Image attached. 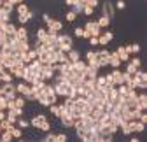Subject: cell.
Masks as SVG:
<instances>
[{"label": "cell", "mask_w": 147, "mask_h": 142, "mask_svg": "<svg viewBox=\"0 0 147 142\" xmlns=\"http://www.w3.org/2000/svg\"><path fill=\"white\" fill-rule=\"evenodd\" d=\"M58 46L63 53H68L74 47V39L68 33H58Z\"/></svg>", "instance_id": "cell-3"}, {"label": "cell", "mask_w": 147, "mask_h": 142, "mask_svg": "<svg viewBox=\"0 0 147 142\" xmlns=\"http://www.w3.org/2000/svg\"><path fill=\"white\" fill-rule=\"evenodd\" d=\"M124 72H128V74L133 76V74L137 72V67H135L133 63H130V62H126V70H124Z\"/></svg>", "instance_id": "cell-34"}, {"label": "cell", "mask_w": 147, "mask_h": 142, "mask_svg": "<svg viewBox=\"0 0 147 142\" xmlns=\"http://www.w3.org/2000/svg\"><path fill=\"white\" fill-rule=\"evenodd\" d=\"M14 35H16V39L20 41V42H30V41H28V30L25 28V25L18 26V28H16V33H14Z\"/></svg>", "instance_id": "cell-11"}, {"label": "cell", "mask_w": 147, "mask_h": 142, "mask_svg": "<svg viewBox=\"0 0 147 142\" xmlns=\"http://www.w3.org/2000/svg\"><path fill=\"white\" fill-rule=\"evenodd\" d=\"M0 140H2V142H11L12 140V133L9 130H2V133H0Z\"/></svg>", "instance_id": "cell-28"}, {"label": "cell", "mask_w": 147, "mask_h": 142, "mask_svg": "<svg viewBox=\"0 0 147 142\" xmlns=\"http://www.w3.org/2000/svg\"><path fill=\"white\" fill-rule=\"evenodd\" d=\"M53 77H54V70H53L51 63H40V74H39V79L49 82V81H53Z\"/></svg>", "instance_id": "cell-5"}, {"label": "cell", "mask_w": 147, "mask_h": 142, "mask_svg": "<svg viewBox=\"0 0 147 142\" xmlns=\"http://www.w3.org/2000/svg\"><path fill=\"white\" fill-rule=\"evenodd\" d=\"M110 21H112V20H110V18H109V16H105V14H102V16L98 18V21H96V23H98V25H100V28L103 30V28H107V26L110 25Z\"/></svg>", "instance_id": "cell-21"}, {"label": "cell", "mask_w": 147, "mask_h": 142, "mask_svg": "<svg viewBox=\"0 0 147 142\" xmlns=\"http://www.w3.org/2000/svg\"><path fill=\"white\" fill-rule=\"evenodd\" d=\"M121 60H119V56H117V53L116 51H112L110 53V56H109V67H112V68H119L121 67Z\"/></svg>", "instance_id": "cell-15"}, {"label": "cell", "mask_w": 147, "mask_h": 142, "mask_svg": "<svg viewBox=\"0 0 147 142\" xmlns=\"http://www.w3.org/2000/svg\"><path fill=\"white\" fill-rule=\"evenodd\" d=\"M16 28H18V26H16L14 23H11V21H9V23H5V25H4V28H2V30H4L7 35H14V33H16Z\"/></svg>", "instance_id": "cell-24"}, {"label": "cell", "mask_w": 147, "mask_h": 142, "mask_svg": "<svg viewBox=\"0 0 147 142\" xmlns=\"http://www.w3.org/2000/svg\"><path fill=\"white\" fill-rule=\"evenodd\" d=\"M25 68H26V65H25L23 62H16V63L9 68V72H11L12 77H16V79H23V76H25Z\"/></svg>", "instance_id": "cell-6"}, {"label": "cell", "mask_w": 147, "mask_h": 142, "mask_svg": "<svg viewBox=\"0 0 147 142\" xmlns=\"http://www.w3.org/2000/svg\"><path fill=\"white\" fill-rule=\"evenodd\" d=\"M0 111H5V109H4V107H2V105H0Z\"/></svg>", "instance_id": "cell-48"}, {"label": "cell", "mask_w": 147, "mask_h": 142, "mask_svg": "<svg viewBox=\"0 0 147 142\" xmlns=\"http://www.w3.org/2000/svg\"><path fill=\"white\" fill-rule=\"evenodd\" d=\"M133 86L135 90H145L147 88V74L142 68H137V72L133 74Z\"/></svg>", "instance_id": "cell-2"}, {"label": "cell", "mask_w": 147, "mask_h": 142, "mask_svg": "<svg viewBox=\"0 0 147 142\" xmlns=\"http://www.w3.org/2000/svg\"><path fill=\"white\" fill-rule=\"evenodd\" d=\"M67 140H68L67 133H56V142H67Z\"/></svg>", "instance_id": "cell-39"}, {"label": "cell", "mask_w": 147, "mask_h": 142, "mask_svg": "<svg viewBox=\"0 0 147 142\" xmlns=\"http://www.w3.org/2000/svg\"><path fill=\"white\" fill-rule=\"evenodd\" d=\"M42 21H44L46 25H49V23L53 21V16H51V14H47V12H44V14H42Z\"/></svg>", "instance_id": "cell-38"}, {"label": "cell", "mask_w": 147, "mask_h": 142, "mask_svg": "<svg viewBox=\"0 0 147 142\" xmlns=\"http://www.w3.org/2000/svg\"><path fill=\"white\" fill-rule=\"evenodd\" d=\"M61 30H63V23L58 21V20H53V21L47 25V32H49V33H61Z\"/></svg>", "instance_id": "cell-13"}, {"label": "cell", "mask_w": 147, "mask_h": 142, "mask_svg": "<svg viewBox=\"0 0 147 142\" xmlns=\"http://www.w3.org/2000/svg\"><path fill=\"white\" fill-rule=\"evenodd\" d=\"M77 60H81V53H79L77 49L72 47V49L67 53V62H68V63H76Z\"/></svg>", "instance_id": "cell-17"}, {"label": "cell", "mask_w": 147, "mask_h": 142, "mask_svg": "<svg viewBox=\"0 0 147 142\" xmlns=\"http://www.w3.org/2000/svg\"><path fill=\"white\" fill-rule=\"evenodd\" d=\"M74 2H76V0H65V4H67L68 7H72V5H74Z\"/></svg>", "instance_id": "cell-45"}, {"label": "cell", "mask_w": 147, "mask_h": 142, "mask_svg": "<svg viewBox=\"0 0 147 142\" xmlns=\"http://www.w3.org/2000/svg\"><path fill=\"white\" fill-rule=\"evenodd\" d=\"M124 47H126V51L130 53V55H138V53H140V46H138L137 42L128 44V46H124Z\"/></svg>", "instance_id": "cell-23"}, {"label": "cell", "mask_w": 147, "mask_h": 142, "mask_svg": "<svg viewBox=\"0 0 147 142\" xmlns=\"http://www.w3.org/2000/svg\"><path fill=\"white\" fill-rule=\"evenodd\" d=\"M128 62H130V63H133L137 68H140V67H142V62H140V58H138V56H133V58L130 56V60H128Z\"/></svg>", "instance_id": "cell-35"}, {"label": "cell", "mask_w": 147, "mask_h": 142, "mask_svg": "<svg viewBox=\"0 0 147 142\" xmlns=\"http://www.w3.org/2000/svg\"><path fill=\"white\" fill-rule=\"evenodd\" d=\"M0 2H4V0H0Z\"/></svg>", "instance_id": "cell-51"}, {"label": "cell", "mask_w": 147, "mask_h": 142, "mask_svg": "<svg viewBox=\"0 0 147 142\" xmlns=\"http://www.w3.org/2000/svg\"><path fill=\"white\" fill-rule=\"evenodd\" d=\"M30 126L37 128V130H40V132H49L51 130V123L47 119V116L44 114H37L30 119Z\"/></svg>", "instance_id": "cell-1"}, {"label": "cell", "mask_w": 147, "mask_h": 142, "mask_svg": "<svg viewBox=\"0 0 147 142\" xmlns=\"http://www.w3.org/2000/svg\"><path fill=\"white\" fill-rule=\"evenodd\" d=\"M86 5H89V7H98V0H86Z\"/></svg>", "instance_id": "cell-41"}, {"label": "cell", "mask_w": 147, "mask_h": 142, "mask_svg": "<svg viewBox=\"0 0 147 142\" xmlns=\"http://www.w3.org/2000/svg\"><path fill=\"white\" fill-rule=\"evenodd\" d=\"M116 7H114V2H110V0H105V2L102 4V14H105V16H109L110 20L116 16Z\"/></svg>", "instance_id": "cell-8"}, {"label": "cell", "mask_w": 147, "mask_h": 142, "mask_svg": "<svg viewBox=\"0 0 147 142\" xmlns=\"http://www.w3.org/2000/svg\"><path fill=\"white\" fill-rule=\"evenodd\" d=\"M2 11L11 14V12H14V5L9 2V0H4V2H2Z\"/></svg>", "instance_id": "cell-29"}, {"label": "cell", "mask_w": 147, "mask_h": 142, "mask_svg": "<svg viewBox=\"0 0 147 142\" xmlns=\"http://www.w3.org/2000/svg\"><path fill=\"white\" fill-rule=\"evenodd\" d=\"M5 119V111H0V121Z\"/></svg>", "instance_id": "cell-46"}, {"label": "cell", "mask_w": 147, "mask_h": 142, "mask_svg": "<svg viewBox=\"0 0 147 142\" xmlns=\"http://www.w3.org/2000/svg\"><path fill=\"white\" fill-rule=\"evenodd\" d=\"M112 79H114V82H116V86H119V84H123V72L119 68H112Z\"/></svg>", "instance_id": "cell-20"}, {"label": "cell", "mask_w": 147, "mask_h": 142, "mask_svg": "<svg viewBox=\"0 0 147 142\" xmlns=\"http://www.w3.org/2000/svg\"><path fill=\"white\" fill-rule=\"evenodd\" d=\"M84 30L91 35V37H98V35L102 33V28H100V25H98L96 21H88V23L84 25Z\"/></svg>", "instance_id": "cell-7"}, {"label": "cell", "mask_w": 147, "mask_h": 142, "mask_svg": "<svg viewBox=\"0 0 147 142\" xmlns=\"http://www.w3.org/2000/svg\"><path fill=\"white\" fill-rule=\"evenodd\" d=\"M9 2H11V4H12L14 7H16L18 4H21V2H25V0H9Z\"/></svg>", "instance_id": "cell-44"}, {"label": "cell", "mask_w": 147, "mask_h": 142, "mask_svg": "<svg viewBox=\"0 0 147 142\" xmlns=\"http://www.w3.org/2000/svg\"><path fill=\"white\" fill-rule=\"evenodd\" d=\"M95 12V9L93 7H89V5H84V9H82V14H86V16H91Z\"/></svg>", "instance_id": "cell-40"}, {"label": "cell", "mask_w": 147, "mask_h": 142, "mask_svg": "<svg viewBox=\"0 0 147 142\" xmlns=\"http://www.w3.org/2000/svg\"><path fill=\"white\" fill-rule=\"evenodd\" d=\"M14 11H16V14H18V16H23V14H26L30 9H28V5H26L25 2H21V4H18V5L14 7Z\"/></svg>", "instance_id": "cell-22"}, {"label": "cell", "mask_w": 147, "mask_h": 142, "mask_svg": "<svg viewBox=\"0 0 147 142\" xmlns=\"http://www.w3.org/2000/svg\"><path fill=\"white\" fill-rule=\"evenodd\" d=\"M114 7L119 9V11H123V9H126V2H124V0H117V2L114 4Z\"/></svg>", "instance_id": "cell-37"}, {"label": "cell", "mask_w": 147, "mask_h": 142, "mask_svg": "<svg viewBox=\"0 0 147 142\" xmlns=\"http://www.w3.org/2000/svg\"><path fill=\"white\" fill-rule=\"evenodd\" d=\"M11 133H12V139H21L23 137V128H20V126H12L11 128Z\"/></svg>", "instance_id": "cell-26"}, {"label": "cell", "mask_w": 147, "mask_h": 142, "mask_svg": "<svg viewBox=\"0 0 147 142\" xmlns=\"http://www.w3.org/2000/svg\"><path fill=\"white\" fill-rule=\"evenodd\" d=\"M130 126H131V132H133V133H142V132H145V123H142V121H138V119H131V121H130Z\"/></svg>", "instance_id": "cell-14"}, {"label": "cell", "mask_w": 147, "mask_h": 142, "mask_svg": "<svg viewBox=\"0 0 147 142\" xmlns=\"http://www.w3.org/2000/svg\"><path fill=\"white\" fill-rule=\"evenodd\" d=\"M82 33H84V28L82 26H76V28H74V35H76V37H81L82 39Z\"/></svg>", "instance_id": "cell-36"}, {"label": "cell", "mask_w": 147, "mask_h": 142, "mask_svg": "<svg viewBox=\"0 0 147 142\" xmlns=\"http://www.w3.org/2000/svg\"><path fill=\"white\" fill-rule=\"evenodd\" d=\"M137 107L140 111L147 109V95L145 93H137Z\"/></svg>", "instance_id": "cell-16"}, {"label": "cell", "mask_w": 147, "mask_h": 142, "mask_svg": "<svg viewBox=\"0 0 147 142\" xmlns=\"http://www.w3.org/2000/svg\"><path fill=\"white\" fill-rule=\"evenodd\" d=\"M49 111H51V114L54 118H60V105H58V102L56 103H51L49 105Z\"/></svg>", "instance_id": "cell-30"}, {"label": "cell", "mask_w": 147, "mask_h": 142, "mask_svg": "<svg viewBox=\"0 0 147 142\" xmlns=\"http://www.w3.org/2000/svg\"><path fill=\"white\" fill-rule=\"evenodd\" d=\"M109 56H110V51L109 49H100V51H96V60H98V63H100V67L103 68V67H109Z\"/></svg>", "instance_id": "cell-9"}, {"label": "cell", "mask_w": 147, "mask_h": 142, "mask_svg": "<svg viewBox=\"0 0 147 142\" xmlns=\"http://www.w3.org/2000/svg\"><path fill=\"white\" fill-rule=\"evenodd\" d=\"M44 142H56V133H51V132H46V135H44V139H42Z\"/></svg>", "instance_id": "cell-32"}, {"label": "cell", "mask_w": 147, "mask_h": 142, "mask_svg": "<svg viewBox=\"0 0 147 142\" xmlns=\"http://www.w3.org/2000/svg\"><path fill=\"white\" fill-rule=\"evenodd\" d=\"M114 39V33L110 32V30H102V33L98 35V46H102V47H105L110 41Z\"/></svg>", "instance_id": "cell-10"}, {"label": "cell", "mask_w": 147, "mask_h": 142, "mask_svg": "<svg viewBox=\"0 0 147 142\" xmlns=\"http://www.w3.org/2000/svg\"><path fill=\"white\" fill-rule=\"evenodd\" d=\"M5 44V32L0 28V46H4Z\"/></svg>", "instance_id": "cell-42"}, {"label": "cell", "mask_w": 147, "mask_h": 142, "mask_svg": "<svg viewBox=\"0 0 147 142\" xmlns=\"http://www.w3.org/2000/svg\"><path fill=\"white\" fill-rule=\"evenodd\" d=\"M16 93H18V95H21V97H25L26 100H33L32 86H30L28 82H25V81H21V82H18V84H16Z\"/></svg>", "instance_id": "cell-4"}, {"label": "cell", "mask_w": 147, "mask_h": 142, "mask_svg": "<svg viewBox=\"0 0 147 142\" xmlns=\"http://www.w3.org/2000/svg\"><path fill=\"white\" fill-rule=\"evenodd\" d=\"M84 62H86L88 65H93V67H96V68H102L100 63H98V60H96V51H88Z\"/></svg>", "instance_id": "cell-12"}, {"label": "cell", "mask_w": 147, "mask_h": 142, "mask_svg": "<svg viewBox=\"0 0 147 142\" xmlns=\"http://www.w3.org/2000/svg\"><path fill=\"white\" fill-rule=\"evenodd\" d=\"M4 25H5V21H4V18L0 16V28H4Z\"/></svg>", "instance_id": "cell-47"}, {"label": "cell", "mask_w": 147, "mask_h": 142, "mask_svg": "<svg viewBox=\"0 0 147 142\" xmlns=\"http://www.w3.org/2000/svg\"><path fill=\"white\" fill-rule=\"evenodd\" d=\"M0 133H2V126H0Z\"/></svg>", "instance_id": "cell-50"}, {"label": "cell", "mask_w": 147, "mask_h": 142, "mask_svg": "<svg viewBox=\"0 0 147 142\" xmlns=\"http://www.w3.org/2000/svg\"><path fill=\"white\" fill-rule=\"evenodd\" d=\"M0 11H2V2H0Z\"/></svg>", "instance_id": "cell-49"}, {"label": "cell", "mask_w": 147, "mask_h": 142, "mask_svg": "<svg viewBox=\"0 0 147 142\" xmlns=\"http://www.w3.org/2000/svg\"><path fill=\"white\" fill-rule=\"evenodd\" d=\"M74 12H76V14H82V9H84V4L81 2V0H76V2H74V5L70 7Z\"/></svg>", "instance_id": "cell-25"}, {"label": "cell", "mask_w": 147, "mask_h": 142, "mask_svg": "<svg viewBox=\"0 0 147 142\" xmlns=\"http://www.w3.org/2000/svg\"><path fill=\"white\" fill-rule=\"evenodd\" d=\"M116 53H117V56H119V60H121V62H124V63H126L128 60H130V56H131L130 53L126 51V47H124V46H119V47L116 49Z\"/></svg>", "instance_id": "cell-18"}, {"label": "cell", "mask_w": 147, "mask_h": 142, "mask_svg": "<svg viewBox=\"0 0 147 142\" xmlns=\"http://www.w3.org/2000/svg\"><path fill=\"white\" fill-rule=\"evenodd\" d=\"M65 20H67L68 23H74V21H76V20H77V14H76V12H74L72 9H70V11H68V12L65 14Z\"/></svg>", "instance_id": "cell-31"}, {"label": "cell", "mask_w": 147, "mask_h": 142, "mask_svg": "<svg viewBox=\"0 0 147 142\" xmlns=\"http://www.w3.org/2000/svg\"><path fill=\"white\" fill-rule=\"evenodd\" d=\"M47 37V28H39L37 30V41H40V42H44V39Z\"/></svg>", "instance_id": "cell-27"}, {"label": "cell", "mask_w": 147, "mask_h": 142, "mask_svg": "<svg viewBox=\"0 0 147 142\" xmlns=\"http://www.w3.org/2000/svg\"><path fill=\"white\" fill-rule=\"evenodd\" d=\"M89 46H98V37H89Z\"/></svg>", "instance_id": "cell-43"}, {"label": "cell", "mask_w": 147, "mask_h": 142, "mask_svg": "<svg viewBox=\"0 0 147 142\" xmlns=\"http://www.w3.org/2000/svg\"><path fill=\"white\" fill-rule=\"evenodd\" d=\"M60 123H61L65 128H74V118L68 116V114H63V116L60 118Z\"/></svg>", "instance_id": "cell-19"}, {"label": "cell", "mask_w": 147, "mask_h": 142, "mask_svg": "<svg viewBox=\"0 0 147 142\" xmlns=\"http://www.w3.org/2000/svg\"><path fill=\"white\" fill-rule=\"evenodd\" d=\"M16 125L20 126V128H28V126H30V121H26V119H23V118H18Z\"/></svg>", "instance_id": "cell-33"}]
</instances>
